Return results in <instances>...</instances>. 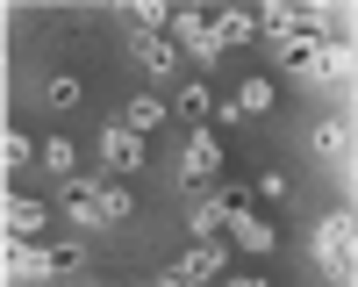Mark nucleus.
<instances>
[{"instance_id":"obj_5","label":"nucleus","mask_w":358,"mask_h":287,"mask_svg":"<svg viewBox=\"0 0 358 287\" xmlns=\"http://www.w3.org/2000/svg\"><path fill=\"white\" fill-rule=\"evenodd\" d=\"M244 201V187H201V194H187V230H194V244L201 237H215L222 230V216Z\"/></svg>"},{"instance_id":"obj_12","label":"nucleus","mask_w":358,"mask_h":287,"mask_svg":"<svg viewBox=\"0 0 358 287\" xmlns=\"http://www.w3.org/2000/svg\"><path fill=\"white\" fill-rule=\"evenodd\" d=\"M308 144H315L322 165H337V180H351V172H344V165H351V122H337V115H330V122H315Z\"/></svg>"},{"instance_id":"obj_8","label":"nucleus","mask_w":358,"mask_h":287,"mask_svg":"<svg viewBox=\"0 0 358 287\" xmlns=\"http://www.w3.org/2000/svg\"><path fill=\"white\" fill-rule=\"evenodd\" d=\"M94 151H101L108 172H143V136H129L122 122H108V130L94 136Z\"/></svg>"},{"instance_id":"obj_6","label":"nucleus","mask_w":358,"mask_h":287,"mask_svg":"<svg viewBox=\"0 0 358 287\" xmlns=\"http://www.w3.org/2000/svg\"><path fill=\"white\" fill-rule=\"evenodd\" d=\"M0 266H8L15 280H50V244H36V237H8V230H0Z\"/></svg>"},{"instance_id":"obj_26","label":"nucleus","mask_w":358,"mask_h":287,"mask_svg":"<svg viewBox=\"0 0 358 287\" xmlns=\"http://www.w3.org/2000/svg\"><path fill=\"white\" fill-rule=\"evenodd\" d=\"M229 287H273V280H258V273H229Z\"/></svg>"},{"instance_id":"obj_17","label":"nucleus","mask_w":358,"mask_h":287,"mask_svg":"<svg viewBox=\"0 0 358 287\" xmlns=\"http://www.w3.org/2000/svg\"><path fill=\"white\" fill-rule=\"evenodd\" d=\"M229 108H236V115H265V108H273V79H244V86L229 94Z\"/></svg>"},{"instance_id":"obj_4","label":"nucleus","mask_w":358,"mask_h":287,"mask_svg":"<svg viewBox=\"0 0 358 287\" xmlns=\"http://www.w3.org/2000/svg\"><path fill=\"white\" fill-rule=\"evenodd\" d=\"M208 172H222V144L208 136V130H194L187 144H179V165H172V180L187 187V194H201V187H208Z\"/></svg>"},{"instance_id":"obj_13","label":"nucleus","mask_w":358,"mask_h":287,"mask_svg":"<svg viewBox=\"0 0 358 287\" xmlns=\"http://www.w3.org/2000/svg\"><path fill=\"white\" fill-rule=\"evenodd\" d=\"M222 223H229V237L244 244V251H273V244H280V237H273V223H265L258 209H244V201H236V209H229Z\"/></svg>"},{"instance_id":"obj_9","label":"nucleus","mask_w":358,"mask_h":287,"mask_svg":"<svg viewBox=\"0 0 358 287\" xmlns=\"http://www.w3.org/2000/svg\"><path fill=\"white\" fill-rule=\"evenodd\" d=\"M172 273L187 280V287H201V280H222V237H201V244H187L172 258Z\"/></svg>"},{"instance_id":"obj_11","label":"nucleus","mask_w":358,"mask_h":287,"mask_svg":"<svg viewBox=\"0 0 358 287\" xmlns=\"http://www.w3.org/2000/svg\"><path fill=\"white\" fill-rule=\"evenodd\" d=\"M43 223H50L43 201H29V194H8V187H0V230H8V237H36Z\"/></svg>"},{"instance_id":"obj_27","label":"nucleus","mask_w":358,"mask_h":287,"mask_svg":"<svg viewBox=\"0 0 358 287\" xmlns=\"http://www.w3.org/2000/svg\"><path fill=\"white\" fill-rule=\"evenodd\" d=\"M86 287H115V280H86Z\"/></svg>"},{"instance_id":"obj_24","label":"nucleus","mask_w":358,"mask_h":287,"mask_svg":"<svg viewBox=\"0 0 358 287\" xmlns=\"http://www.w3.org/2000/svg\"><path fill=\"white\" fill-rule=\"evenodd\" d=\"M251 194H258V201H287V172H258Z\"/></svg>"},{"instance_id":"obj_3","label":"nucleus","mask_w":358,"mask_h":287,"mask_svg":"<svg viewBox=\"0 0 358 287\" xmlns=\"http://www.w3.org/2000/svg\"><path fill=\"white\" fill-rule=\"evenodd\" d=\"M57 201H65V223L72 230H115L108 209H101V180H94V172H72V180L57 187Z\"/></svg>"},{"instance_id":"obj_22","label":"nucleus","mask_w":358,"mask_h":287,"mask_svg":"<svg viewBox=\"0 0 358 287\" xmlns=\"http://www.w3.org/2000/svg\"><path fill=\"white\" fill-rule=\"evenodd\" d=\"M101 209H108V223H122L136 201H129V187H122V180H101Z\"/></svg>"},{"instance_id":"obj_2","label":"nucleus","mask_w":358,"mask_h":287,"mask_svg":"<svg viewBox=\"0 0 358 287\" xmlns=\"http://www.w3.org/2000/svg\"><path fill=\"white\" fill-rule=\"evenodd\" d=\"M165 36H172V50H179V57H194V65H222V43H215V29H208V15L172 8Z\"/></svg>"},{"instance_id":"obj_21","label":"nucleus","mask_w":358,"mask_h":287,"mask_svg":"<svg viewBox=\"0 0 358 287\" xmlns=\"http://www.w3.org/2000/svg\"><path fill=\"white\" fill-rule=\"evenodd\" d=\"M36 158H43L50 172H65V180H72V165H79V151H72L65 136H50V144H36Z\"/></svg>"},{"instance_id":"obj_23","label":"nucleus","mask_w":358,"mask_h":287,"mask_svg":"<svg viewBox=\"0 0 358 287\" xmlns=\"http://www.w3.org/2000/svg\"><path fill=\"white\" fill-rule=\"evenodd\" d=\"M79 266H86V251H79L72 237H65V244H50V280H57V273H65V280H72Z\"/></svg>"},{"instance_id":"obj_19","label":"nucleus","mask_w":358,"mask_h":287,"mask_svg":"<svg viewBox=\"0 0 358 287\" xmlns=\"http://www.w3.org/2000/svg\"><path fill=\"white\" fill-rule=\"evenodd\" d=\"M29 158H36V144H29L22 130L0 122V172H15V165H29Z\"/></svg>"},{"instance_id":"obj_14","label":"nucleus","mask_w":358,"mask_h":287,"mask_svg":"<svg viewBox=\"0 0 358 287\" xmlns=\"http://www.w3.org/2000/svg\"><path fill=\"white\" fill-rule=\"evenodd\" d=\"M158 122H172V108H165L158 94H129V108H122V130H129V136H151Z\"/></svg>"},{"instance_id":"obj_18","label":"nucleus","mask_w":358,"mask_h":287,"mask_svg":"<svg viewBox=\"0 0 358 287\" xmlns=\"http://www.w3.org/2000/svg\"><path fill=\"white\" fill-rule=\"evenodd\" d=\"M208 29H215V43H222V57H229L236 43H251V15H208Z\"/></svg>"},{"instance_id":"obj_15","label":"nucleus","mask_w":358,"mask_h":287,"mask_svg":"<svg viewBox=\"0 0 358 287\" xmlns=\"http://www.w3.org/2000/svg\"><path fill=\"white\" fill-rule=\"evenodd\" d=\"M172 8H158V0H122V29H151V36H165Z\"/></svg>"},{"instance_id":"obj_16","label":"nucleus","mask_w":358,"mask_h":287,"mask_svg":"<svg viewBox=\"0 0 358 287\" xmlns=\"http://www.w3.org/2000/svg\"><path fill=\"white\" fill-rule=\"evenodd\" d=\"M179 115H187L194 130H208V122H215V94H208L201 79H194V86H179Z\"/></svg>"},{"instance_id":"obj_25","label":"nucleus","mask_w":358,"mask_h":287,"mask_svg":"<svg viewBox=\"0 0 358 287\" xmlns=\"http://www.w3.org/2000/svg\"><path fill=\"white\" fill-rule=\"evenodd\" d=\"M143 287H187V280H179V273L165 266V273H151V280H143Z\"/></svg>"},{"instance_id":"obj_1","label":"nucleus","mask_w":358,"mask_h":287,"mask_svg":"<svg viewBox=\"0 0 358 287\" xmlns=\"http://www.w3.org/2000/svg\"><path fill=\"white\" fill-rule=\"evenodd\" d=\"M315 266L330 273L337 287H351V273H358V223H351V209L315 223Z\"/></svg>"},{"instance_id":"obj_7","label":"nucleus","mask_w":358,"mask_h":287,"mask_svg":"<svg viewBox=\"0 0 358 287\" xmlns=\"http://www.w3.org/2000/svg\"><path fill=\"white\" fill-rule=\"evenodd\" d=\"M122 43H129L136 65H143V79H172V65H179L172 36H151V29H122Z\"/></svg>"},{"instance_id":"obj_10","label":"nucleus","mask_w":358,"mask_h":287,"mask_svg":"<svg viewBox=\"0 0 358 287\" xmlns=\"http://www.w3.org/2000/svg\"><path fill=\"white\" fill-rule=\"evenodd\" d=\"M301 79H315V86H351V43H315L308 65H301Z\"/></svg>"},{"instance_id":"obj_20","label":"nucleus","mask_w":358,"mask_h":287,"mask_svg":"<svg viewBox=\"0 0 358 287\" xmlns=\"http://www.w3.org/2000/svg\"><path fill=\"white\" fill-rule=\"evenodd\" d=\"M43 101H50L57 115H65V108H79V79H72V72H50V79H43Z\"/></svg>"}]
</instances>
